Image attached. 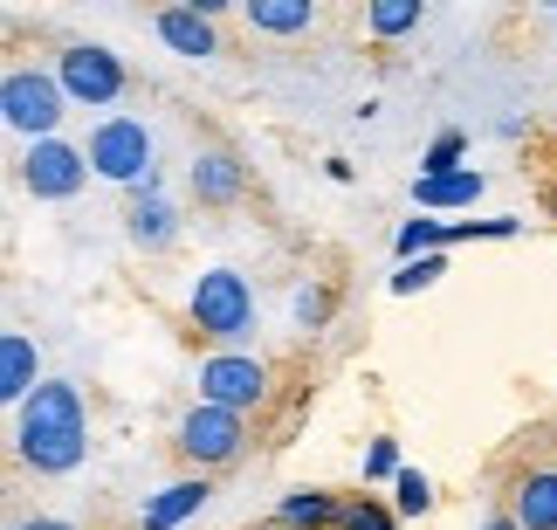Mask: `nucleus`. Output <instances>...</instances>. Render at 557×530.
I'll return each mask as SVG.
<instances>
[{"instance_id":"f257e3e1","label":"nucleus","mask_w":557,"mask_h":530,"mask_svg":"<svg viewBox=\"0 0 557 530\" xmlns=\"http://www.w3.org/2000/svg\"><path fill=\"white\" fill-rule=\"evenodd\" d=\"M83 448H90V420H83V393L70 379H49L35 386V399L14 420V455L28 461L35 476H70Z\"/></svg>"},{"instance_id":"f03ea898","label":"nucleus","mask_w":557,"mask_h":530,"mask_svg":"<svg viewBox=\"0 0 557 530\" xmlns=\"http://www.w3.org/2000/svg\"><path fill=\"white\" fill-rule=\"evenodd\" d=\"M90 173L132 186V194H145V186H159V165H152V132H145L138 118H103L90 132Z\"/></svg>"},{"instance_id":"7ed1b4c3","label":"nucleus","mask_w":557,"mask_h":530,"mask_svg":"<svg viewBox=\"0 0 557 530\" xmlns=\"http://www.w3.org/2000/svg\"><path fill=\"white\" fill-rule=\"evenodd\" d=\"M193 331L200 337H221V345H234L248 324H255V296H248V275L234 269H207L200 283H193Z\"/></svg>"},{"instance_id":"20e7f679","label":"nucleus","mask_w":557,"mask_h":530,"mask_svg":"<svg viewBox=\"0 0 557 530\" xmlns=\"http://www.w3.org/2000/svg\"><path fill=\"white\" fill-rule=\"evenodd\" d=\"M62 103H70V90H62L55 76H41V70H14L8 83H0V118H8L14 132H28V145L55 138Z\"/></svg>"},{"instance_id":"39448f33","label":"nucleus","mask_w":557,"mask_h":530,"mask_svg":"<svg viewBox=\"0 0 557 530\" xmlns=\"http://www.w3.org/2000/svg\"><path fill=\"white\" fill-rule=\"evenodd\" d=\"M242 441H248V414H227V407H193L186 420H180V441L173 448L193 461V469H227L234 455H242Z\"/></svg>"},{"instance_id":"423d86ee","label":"nucleus","mask_w":557,"mask_h":530,"mask_svg":"<svg viewBox=\"0 0 557 530\" xmlns=\"http://www.w3.org/2000/svg\"><path fill=\"white\" fill-rule=\"evenodd\" d=\"M83 180H90V152L70 138H35L28 159H21V186L35 200H70V194H83Z\"/></svg>"},{"instance_id":"0eeeda50","label":"nucleus","mask_w":557,"mask_h":530,"mask_svg":"<svg viewBox=\"0 0 557 530\" xmlns=\"http://www.w3.org/2000/svg\"><path fill=\"white\" fill-rule=\"evenodd\" d=\"M200 399L207 407H227V414H255L269 399V366L262 358H242V352H213L200 366Z\"/></svg>"},{"instance_id":"6e6552de","label":"nucleus","mask_w":557,"mask_h":530,"mask_svg":"<svg viewBox=\"0 0 557 530\" xmlns=\"http://www.w3.org/2000/svg\"><path fill=\"white\" fill-rule=\"evenodd\" d=\"M55 83H62L76 103H90V111H97V103H117L132 76H124V62H117L111 49H97V41H70V49H62V62H55Z\"/></svg>"},{"instance_id":"1a4fd4ad","label":"nucleus","mask_w":557,"mask_h":530,"mask_svg":"<svg viewBox=\"0 0 557 530\" xmlns=\"http://www.w3.org/2000/svg\"><path fill=\"white\" fill-rule=\"evenodd\" d=\"M242 194H248V165L234 159V152L213 145V152L193 159V200H200V207H234Z\"/></svg>"},{"instance_id":"9d476101","label":"nucleus","mask_w":557,"mask_h":530,"mask_svg":"<svg viewBox=\"0 0 557 530\" xmlns=\"http://www.w3.org/2000/svg\"><path fill=\"white\" fill-rule=\"evenodd\" d=\"M159 41H165L173 56H193V62L221 56V35H213V14H200V8H159Z\"/></svg>"},{"instance_id":"9b49d317","label":"nucleus","mask_w":557,"mask_h":530,"mask_svg":"<svg viewBox=\"0 0 557 530\" xmlns=\"http://www.w3.org/2000/svg\"><path fill=\"white\" fill-rule=\"evenodd\" d=\"M207 496H213V490H207V476H186V482H173V490H159L152 503H145V517H138V523H145V530H180L186 517H200V510H207Z\"/></svg>"},{"instance_id":"f8f14e48","label":"nucleus","mask_w":557,"mask_h":530,"mask_svg":"<svg viewBox=\"0 0 557 530\" xmlns=\"http://www.w3.org/2000/svg\"><path fill=\"white\" fill-rule=\"evenodd\" d=\"M0 399H8V407H28L35 399V337L28 331L0 337Z\"/></svg>"},{"instance_id":"ddd939ff","label":"nucleus","mask_w":557,"mask_h":530,"mask_svg":"<svg viewBox=\"0 0 557 530\" xmlns=\"http://www.w3.org/2000/svg\"><path fill=\"white\" fill-rule=\"evenodd\" d=\"M124 227H132V242H138V248H173L180 214L159 200V186H145V194H132V214H124Z\"/></svg>"},{"instance_id":"4468645a","label":"nucleus","mask_w":557,"mask_h":530,"mask_svg":"<svg viewBox=\"0 0 557 530\" xmlns=\"http://www.w3.org/2000/svg\"><path fill=\"white\" fill-rule=\"evenodd\" d=\"M509 517H517L523 530H557V469H530V476L517 482Z\"/></svg>"},{"instance_id":"2eb2a0df","label":"nucleus","mask_w":557,"mask_h":530,"mask_svg":"<svg viewBox=\"0 0 557 530\" xmlns=\"http://www.w3.org/2000/svg\"><path fill=\"white\" fill-rule=\"evenodd\" d=\"M248 28H262V35H304L317 28V8L310 0H248Z\"/></svg>"},{"instance_id":"dca6fc26","label":"nucleus","mask_w":557,"mask_h":530,"mask_svg":"<svg viewBox=\"0 0 557 530\" xmlns=\"http://www.w3.org/2000/svg\"><path fill=\"white\" fill-rule=\"evenodd\" d=\"M337 517H345V503L337 496H324V490H296V496H283V530H337Z\"/></svg>"},{"instance_id":"f3484780","label":"nucleus","mask_w":557,"mask_h":530,"mask_svg":"<svg viewBox=\"0 0 557 530\" xmlns=\"http://www.w3.org/2000/svg\"><path fill=\"white\" fill-rule=\"evenodd\" d=\"M482 186H488V180L468 165V173H447V180H413V200H420V207H475Z\"/></svg>"},{"instance_id":"a211bd4d","label":"nucleus","mask_w":557,"mask_h":530,"mask_svg":"<svg viewBox=\"0 0 557 530\" xmlns=\"http://www.w3.org/2000/svg\"><path fill=\"white\" fill-rule=\"evenodd\" d=\"M461 152H468V138H461V132H441L434 145H426V159H420V180H447V173H468V165H461Z\"/></svg>"},{"instance_id":"6ab92c4d","label":"nucleus","mask_w":557,"mask_h":530,"mask_svg":"<svg viewBox=\"0 0 557 530\" xmlns=\"http://www.w3.org/2000/svg\"><path fill=\"white\" fill-rule=\"evenodd\" d=\"M366 28H372V35H406V28H420V0H379V8L366 14Z\"/></svg>"},{"instance_id":"aec40b11","label":"nucleus","mask_w":557,"mask_h":530,"mask_svg":"<svg viewBox=\"0 0 557 530\" xmlns=\"http://www.w3.org/2000/svg\"><path fill=\"white\" fill-rule=\"evenodd\" d=\"M337 530H399V517L385 510L379 496H351V503H345V517H337Z\"/></svg>"},{"instance_id":"412c9836","label":"nucleus","mask_w":557,"mask_h":530,"mask_svg":"<svg viewBox=\"0 0 557 530\" xmlns=\"http://www.w3.org/2000/svg\"><path fill=\"white\" fill-rule=\"evenodd\" d=\"M447 275V262L441 256H420V262H399V275H393V296H413V289H434Z\"/></svg>"},{"instance_id":"4be33fe9","label":"nucleus","mask_w":557,"mask_h":530,"mask_svg":"<svg viewBox=\"0 0 557 530\" xmlns=\"http://www.w3.org/2000/svg\"><path fill=\"white\" fill-rule=\"evenodd\" d=\"M426 510H434V482L420 469H406L399 476V517H426Z\"/></svg>"},{"instance_id":"5701e85b","label":"nucleus","mask_w":557,"mask_h":530,"mask_svg":"<svg viewBox=\"0 0 557 530\" xmlns=\"http://www.w3.org/2000/svg\"><path fill=\"white\" fill-rule=\"evenodd\" d=\"M385 476H393V482L406 476L399 469V448H393V441H372V448H366V482H385Z\"/></svg>"},{"instance_id":"b1692460","label":"nucleus","mask_w":557,"mask_h":530,"mask_svg":"<svg viewBox=\"0 0 557 530\" xmlns=\"http://www.w3.org/2000/svg\"><path fill=\"white\" fill-rule=\"evenodd\" d=\"M296 317H304V324H324V317H331V289H304V296H296Z\"/></svg>"},{"instance_id":"393cba45","label":"nucleus","mask_w":557,"mask_h":530,"mask_svg":"<svg viewBox=\"0 0 557 530\" xmlns=\"http://www.w3.org/2000/svg\"><path fill=\"white\" fill-rule=\"evenodd\" d=\"M21 530H76V523H62V517H35V523H21Z\"/></svg>"},{"instance_id":"a878e982","label":"nucleus","mask_w":557,"mask_h":530,"mask_svg":"<svg viewBox=\"0 0 557 530\" xmlns=\"http://www.w3.org/2000/svg\"><path fill=\"white\" fill-rule=\"evenodd\" d=\"M482 530H523V523H517V517H488Z\"/></svg>"},{"instance_id":"bb28decb","label":"nucleus","mask_w":557,"mask_h":530,"mask_svg":"<svg viewBox=\"0 0 557 530\" xmlns=\"http://www.w3.org/2000/svg\"><path fill=\"white\" fill-rule=\"evenodd\" d=\"M550 214H557V186H550Z\"/></svg>"},{"instance_id":"cd10ccee","label":"nucleus","mask_w":557,"mask_h":530,"mask_svg":"<svg viewBox=\"0 0 557 530\" xmlns=\"http://www.w3.org/2000/svg\"><path fill=\"white\" fill-rule=\"evenodd\" d=\"M275 530H283V523H275Z\"/></svg>"}]
</instances>
